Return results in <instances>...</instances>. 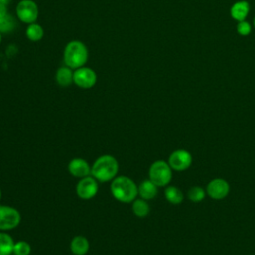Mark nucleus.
Returning a JSON list of instances; mask_svg holds the SVG:
<instances>
[{"instance_id":"obj_1","label":"nucleus","mask_w":255,"mask_h":255,"mask_svg":"<svg viewBox=\"0 0 255 255\" xmlns=\"http://www.w3.org/2000/svg\"><path fill=\"white\" fill-rule=\"evenodd\" d=\"M113 197L122 203H131L137 196V184L128 176L117 175L110 184Z\"/></svg>"},{"instance_id":"obj_2","label":"nucleus","mask_w":255,"mask_h":255,"mask_svg":"<svg viewBox=\"0 0 255 255\" xmlns=\"http://www.w3.org/2000/svg\"><path fill=\"white\" fill-rule=\"evenodd\" d=\"M119 172V162L111 154L99 156L91 166V175L99 182L112 181Z\"/></svg>"},{"instance_id":"obj_3","label":"nucleus","mask_w":255,"mask_h":255,"mask_svg":"<svg viewBox=\"0 0 255 255\" xmlns=\"http://www.w3.org/2000/svg\"><path fill=\"white\" fill-rule=\"evenodd\" d=\"M88 49L86 45L79 41H70L64 50V63L67 67L76 70L85 66L88 61Z\"/></svg>"},{"instance_id":"obj_4","label":"nucleus","mask_w":255,"mask_h":255,"mask_svg":"<svg viewBox=\"0 0 255 255\" xmlns=\"http://www.w3.org/2000/svg\"><path fill=\"white\" fill-rule=\"evenodd\" d=\"M172 178V169L165 160L153 161L148 169V179L157 187H164L169 184Z\"/></svg>"},{"instance_id":"obj_5","label":"nucleus","mask_w":255,"mask_h":255,"mask_svg":"<svg viewBox=\"0 0 255 255\" xmlns=\"http://www.w3.org/2000/svg\"><path fill=\"white\" fill-rule=\"evenodd\" d=\"M21 222L20 211L10 205L0 204V231L13 230Z\"/></svg>"},{"instance_id":"obj_6","label":"nucleus","mask_w":255,"mask_h":255,"mask_svg":"<svg viewBox=\"0 0 255 255\" xmlns=\"http://www.w3.org/2000/svg\"><path fill=\"white\" fill-rule=\"evenodd\" d=\"M38 5L33 0H21L16 6V15L23 23H35L38 18Z\"/></svg>"},{"instance_id":"obj_7","label":"nucleus","mask_w":255,"mask_h":255,"mask_svg":"<svg viewBox=\"0 0 255 255\" xmlns=\"http://www.w3.org/2000/svg\"><path fill=\"white\" fill-rule=\"evenodd\" d=\"M99 191V181L92 175L80 178L76 185L77 195L84 200L94 198Z\"/></svg>"},{"instance_id":"obj_8","label":"nucleus","mask_w":255,"mask_h":255,"mask_svg":"<svg viewBox=\"0 0 255 255\" xmlns=\"http://www.w3.org/2000/svg\"><path fill=\"white\" fill-rule=\"evenodd\" d=\"M167 162L172 170L183 171L190 167L192 163V155L185 149H176L169 154Z\"/></svg>"},{"instance_id":"obj_9","label":"nucleus","mask_w":255,"mask_h":255,"mask_svg":"<svg viewBox=\"0 0 255 255\" xmlns=\"http://www.w3.org/2000/svg\"><path fill=\"white\" fill-rule=\"evenodd\" d=\"M97 83L96 72L89 67H81L74 71V84L81 89H91Z\"/></svg>"},{"instance_id":"obj_10","label":"nucleus","mask_w":255,"mask_h":255,"mask_svg":"<svg viewBox=\"0 0 255 255\" xmlns=\"http://www.w3.org/2000/svg\"><path fill=\"white\" fill-rule=\"evenodd\" d=\"M230 191L229 183L223 178H214L210 180L206 186L207 195L216 200L225 198Z\"/></svg>"},{"instance_id":"obj_11","label":"nucleus","mask_w":255,"mask_h":255,"mask_svg":"<svg viewBox=\"0 0 255 255\" xmlns=\"http://www.w3.org/2000/svg\"><path fill=\"white\" fill-rule=\"evenodd\" d=\"M69 173L77 178H83L91 175V165L89 162L82 157H75L68 163Z\"/></svg>"},{"instance_id":"obj_12","label":"nucleus","mask_w":255,"mask_h":255,"mask_svg":"<svg viewBox=\"0 0 255 255\" xmlns=\"http://www.w3.org/2000/svg\"><path fill=\"white\" fill-rule=\"evenodd\" d=\"M70 250L74 255H86L90 250V242L83 235H76L70 242Z\"/></svg>"},{"instance_id":"obj_13","label":"nucleus","mask_w":255,"mask_h":255,"mask_svg":"<svg viewBox=\"0 0 255 255\" xmlns=\"http://www.w3.org/2000/svg\"><path fill=\"white\" fill-rule=\"evenodd\" d=\"M16 27L15 18L8 12L6 5L0 4V32L9 33Z\"/></svg>"},{"instance_id":"obj_14","label":"nucleus","mask_w":255,"mask_h":255,"mask_svg":"<svg viewBox=\"0 0 255 255\" xmlns=\"http://www.w3.org/2000/svg\"><path fill=\"white\" fill-rule=\"evenodd\" d=\"M137 191L140 198L150 200L157 195L158 187L150 179H144L137 185Z\"/></svg>"},{"instance_id":"obj_15","label":"nucleus","mask_w":255,"mask_h":255,"mask_svg":"<svg viewBox=\"0 0 255 255\" xmlns=\"http://www.w3.org/2000/svg\"><path fill=\"white\" fill-rule=\"evenodd\" d=\"M249 10H250V6L247 1H244V0L237 1L231 6L230 15L237 22L244 21L247 15L249 14Z\"/></svg>"},{"instance_id":"obj_16","label":"nucleus","mask_w":255,"mask_h":255,"mask_svg":"<svg viewBox=\"0 0 255 255\" xmlns=\"http://www.w3.org/2000/svg\"><path fill=\"white\" fill-rule=\"evenodd\" d=\"M55 79L59 86L68 87L74 83V71L67 66L60 67L56 72Z\"/></svg>"},{"instance_id":"obj_17","label":"nucleus","mask_w":255,"mask_h":255,"mask_svg":"<svg viewBox=\"0 0 255 255\" xmlns=\"http://www.w3.org/2000/svg\"><path fill=\"white\" fill-rule=\"evenodd\" d=\"M131 211L136 217L143 218L148 215V213L150 211V207H149L147 200L142 199L140 197L139 198L136 197L131 202Z\"/></svg>"},{"instance_id":"obj_18","label":"nucleus","mask_w":255,"mask_h":255,"mask_svg":"<svg viewBox=\"0 0 255 255\" xmlns=\"http://www.w3.org/2000/svg\"><path fill=\"white\" fill-rule=\"evenodd\" d=\"M164 197L165 199L174 205H178L183 201V193L182 191L174 185H167L164 189Z\"/></svg>"},{"instance_id":"obj_19","label":"nucleus","mask_w":255,"mask_h":255,"mask_svg":"<svg viewBox=\"0 0 255 255\" xmlns=\"http://www.w3.org/2000/svg\"><path fill=\"white\" fill-rule=\"evenodd\" d=\"M14 243V239L7 231H0V255H11Z\"/></svg>"},{"instance_id":"obj_20","label":"nucleus","mask_w":255,"mask_h":255,"mask_svg":"<svg viewBox=\"0 0 255 255\" xmlns=\"http://www.w3.org/2000/svg\"><path fill=\"white\" fill-rule=\"evenodd\" d=\"M26 36L32 42H38L44 36V29L37 23L29 24L26 29Z\"/></svg>"},{"instance_id":"obj_21","label":"nucleus","mask_w":255,"mask_h":255,"mask_svg":"<svg viewBox=\"0 0 255 255\" xmlns=\"http://www.w3.org/2000/svg\"><path fill=\"white\" fill-rule=\"evenodd\" d=\"M206 195V189L201 186L195 185L188 189L187 191V198L192 202H200L204 199Z\"/></svg>"},{"instance_id":"obj_22","label":"nucleus","mask_w":255,"mask_h":255,"mask_svg":"<svg viewBox=\"0 0 255 255\" xmlns=\"http://www.w3.org/2000/svg\"><path fill=\"white\" fill-rule=\"evenodd\" d=\"M31 245L25 240H19L14 243L13 255H30L31 253Z\"/></svg>"},{"instance_id":"obj_23","label":"nucleus","mask_w":255,"mask_h":255,"mask_svg":"<svg viewBox=\"0 0 255 255\" xmlns=\"http://www.w3.org/2000/svg\"><path fill=\"white\" fill-rule=\"evenodd\" d=\"M251 30H252V28H251L250 23L247 22V21H245V20L238 22V24H237V26H236V31H237V33H238L239 35H241V36H247V35H249V34L251 33Z\"/></svg>"},{"instance_id":"obj_24","label":"nucleus","mask_w":255,"mask_h":255,"mask_svg":"<svg viewBox=\"0 0 255 255\" xmlns=\"http://www.w3.org/2000/svg\"><path fill=\"white\" fill-rule=\"evenodd\" d=\"M9 1H10V0H0V4H1V5H6V6H7V5H8V3H9Z\"/></svg>"},{"instance_id":"obj_25","label":"nucleus","mask_w":255,"mask_h":255,"mask_svg":"<svg viewBox=\"0 0 255 255\" xmlns=\"http://www.w3.org/2000/svg\"><path fill=\"white\" fill-rule=\"evenodd\" d=\"M1 198H2V190L0 188V201H1Z\"/></svg>"},{"instance_id":"obj_26","label":"nucleus","mask_w":255,"mask_h":255,"mask_svg":"<svg viewBox=\"0 0 255 255\" xmlns=\"http://www.w3.org/2000/svg\"><path fill=\"white\" fill-rule=\"evenodd\" d=\"M253 26L255 27V17H254V19H253Z\"/></svg>"},{"instance_id":"obj_27","label":"nucleus","mask_w":255,"mask_h":255,"mask_svg":"<svg viewBox=\"0 0 255 255\" xmlns=\"http://www.w3.org/2000/svg\"><path fill=\"white\" fill-rule=\"evenodd\" d=\"M1 40H2V35H1V32H0V43H1Z\"/></svg>"},{"instance_id":"obj_28","label":"nucleus","mask_w":255,"mask_h":255,"mask_svg":"<svg viewBox=\"0 0 255 255\" xmlns=\"http://www.w3.org/2000/svg\"><path fill=\"white\" fill-rule=\"evenodd\" d=\"M11 255H13V254H11Z\"/></svg>"}]
</instances>
